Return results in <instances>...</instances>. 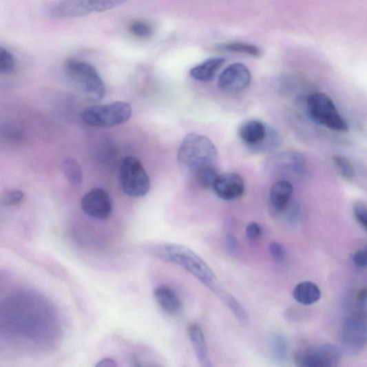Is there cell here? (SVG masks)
Listing matches in <instances>:
<instances>
[{"label":"cell","instance_id":"cell-1","mask_svg":"<svg viewBox=\"0 0 367 367\" xmlns=\"http://www.w3.org/2000/svg\"><path fill=\"white\" fill-rule=\"evenodd\" d=\"M218 160L214 143L206 136L196 133L185 137L178 153L180 168L204 188L212 187L218 176Z\"/></svg>","mask_w":367,"mask_h":367},{"label":"cell","instance_id":"cell-2","mask_svg":"<svg viewBox=\"0 0 367 367\" xmlns=\"http://www.w3.org/2000/svg\"><path fill=\"white\" fill-rule=\"evenodd\" d=\"M159 257L195 276L218 297L225 290L215 273L196 253L179 244H166L156 251Z\"/></svg>","mask_w":367,"mask_h":367},{"label":"cell","instance_id":"cell-3","mask_svg":"<svg viewBox=\"0 0 367 367\" xmlns=\"http://www.w3.org/2000/svg\"><path fill=\"white\" fill-rule=\"evenodd\" d=\"M11 324L14 328L27 336L38 334L46 326L48 310L39 300L34 298H15L9 304L8 309Z\"/></svg>","mask_w":367,"mask_h":367},{"label":"cell","instance_id":"cell-4","mask_svg":"<svg viewBox=\"0 0 367 367\" xmlns=\"http://www.w3.org/2000/svg\"><path fill=\"white\" fill-rule=\"evenodd\" d=\"M65 69L67 76L87 99L98 102L103 98L106 94L105 85L92 64L78 59H68Z\"/></svg>","mask_w":367,"mask_h":367},{"label":"cell","instance_id":"cell-5","mask_svg":"<svg viewBox=\"0 0 367 367\" xmlns=\"http://www.w3.org/2000/svg\"><path fill=\"white\" fill-rule=\"evenodd\" d=\"M132 115V109L129 103L116 101L87 108L81 117L85 124L91 127H112L126 123Z\"/></svg>","mask_w":367,"mask_h":367},{"label":"cell","instance_id":"cell-6","mask_svg":"<svg viewBox=\"0 0 367 367\" xmlns=\"http://www.w3.org/2000/svg\"><path fill=\"white\" fill-rule=\"evenodd\" d=\"M308 116L316 124L339 132L348 131L346 120L338 111L334 101L324 93L310 96L306 102Z\"/></svg>","mask_w":367,"mask_h":367},{"label":"cell","instance_id":"cell-7","mask_svg":"<svg viewBox=\"0 0 367 367\" xmlns=\"http://www.w3.org/2000/svg\"><path fill=\"white\" fill-rule=\"evenodd\" d=\"M122 190L132 198H143L150 189V179L141 162L136 157L127 156L120 166Z\"/></svg>","mask_w":367,"mask_h":367},{"label":"cell","instance_id":"cell-8","mask_svg":"<svg viewBox=\"0 0 367 367\" xmlns=\"http://www.w3.org/2000/svg\"><path fill=\"white\" fill-rule=\"evenodd\" d=\"M127 0H61L52 9L57 19L81 17L93 12L107 11L125 4Z\"/></svg>","mask_w":367,"mask_h":367},{"label":"cell","instance_id":"cell-9","mask_svg":"<svg viewBox=\"0 0 367 367\" xmlns=\"http://www.w3.org/2000/svg\"><path fill=\"white\" fill-rule=\"evenodd\" d=\"M342 353L335 344H324L296 353L295 363L301 367H337L341 364Z\"/></svg>","mask_w":367,"mask_h":367},{"label":"cell","instance_id":"cell-10","mask_svg":"<svg viewBox=\"0 0 367 367\" xmlns=\"http://www.w3.org/2000/svg\"><path fill=\"white\" fill-rule=\"evenodd\" d=\"M342 344L348 355L357 356L364 350L367 339L365 320L359 316L346 318L341 332Z\"/></svg>","mask_w":367,"mask_h":367},{"label":"cell","instance_id":"cell-11","mask_svg":"<svg viewBox=\"0 0 367 367\" xmlns=\"http://www.w3.org/2000/svg\"><path fill=\"white\" fill-rule=\"evenodd\" d=\"M251 82V74L247 65L236 63L220 74L218 85L224 92L235 94L246 90Z\"/></svg>","mask_w":367,"mask_h":367},{"label":"cell","instance_id":"cell-12","mask_svg":"<svg viewBox=\"0 0 367 367\" xmlns=\"http://www.w3.org/2000/svg\"><path fill=\"white\" fill-rule=\"evenodd\" d=\"M85 214L98 220H106L113 211L112 199L107 191L95 188L85 195L81 202Z\"/></svg>","mask_w":367,"mask_h":367},{"label":"cell","instance_id":"cell-13","mask_svg":"<svg viewBox=\"0 0 367 367\" xmlns=\"http://www.w3.org/2000/svg\"><path fill=\"white\" fill-rule=\"evenodd\" d=\"M216 196L223 200L231 201L240 198L244 191V182L235 172L218 174L212 186Z\"/></svg>","mask_w":367,"mask_h":367},{"label":"cell","instance_id":"cell-14","mask_svg":"<svg viewBox=\"0 0 367 367\" xmlns=\"http://www.w3.org/2000/svg\"><path fill=\"white\" fill-rule=\"evenodd\" d=\"M268 131L269 126L263 122L251 120L240 127L239 136L244 144L260 148L265 142Z\"/></svg>","mask_w":367,"mask_h":367},{"label":"cell","instance_id":"cell-15","mask_svg":"<svg viewBox=\"0 0 367 367\" xmlns=\"http://www.w3.org/2000/svg\"><path fill=\"white\" fill-rule=\"evenodd\" d=\"M272 163L276 170L294 173L301 176L306 168L304 156L300 152L286 151L273 157Z\"/></svg>","mask_w":367,"mask_h":367},{"label":"cell","instance_id":"cell-16","mask_svg":"<svg viewBox=\"0 0 367 367\" xmlns=\"http://www.w3.org/2000/svg\"><path fill=\"white\" fill-rule=\"evenodd\" d=\"M154 295L156 303L169 315H178L181 311L182 304L179 296L170 287L165 285L157 287Z\"/></svg>","mask_w":367,"mask_h":367},{"label":"cell","instance_id":"cell-17","mask_svg":"<svg viewBox=\"0 0 367 367\" xmlns=\"http://www.w3.org/2000/svg\"><path fill=\"white\" fill-rule=\"evenodd\" d=\"M188 335L201 366H213L202 328L197 324L190 325L188 328Z\"/></svg>","mask_w":367,"mask_h":367},{"label":"cell","instance_id":"cell-18","mask_svg":"<svg viewBox=\"0 0 367 367\" xmlns=\"http://www.w3.org/2000/svg\"><path fill=\"white\" fill-rule=\"evenodd\" d=\"M293 187L287 180H280L273 185L270 190V200L273 208L283 212L291 202Z\"/></svg>","mask_w":367,"mask_h":367},{"label":"cell","instance_id":"cell-19","mask_svg":"<svg viewBox=\"0 0 367 367\" xmlns=\"http://www.w3.org/2000/svg\"><path fill=\"white\" fill-rule=\"evenodd\" d=\"M225 60L221 58L208 59L191 69L190 76L195 80L202 82L211 81L216 77Z\"/></svg>","mask_w":367,"mask_h":367},{"label":"cell","instance_id":"cell-20","mask_svg":"<svg viewBox=\"0 0 367 367\" xmlns=\"http://www.w3.org/2000/svg\"><path fill=\"white\" fill-rule=\"evenodd\" d=\"M293 296L297 302L304 306H310L320 300L322 293L316 284L304 282L295 287Z\"/></svg>","mask_w":367,"mask_h":367},{"label":"cell","instance_id":"cell-21","mask_svg":"<svg viewBox=\"0 0 367 367\" xmlns=\"http://www.w3.org/2000/svg\"><path fill=\"white\" fill-rule=\"evenodd\" d=\"M270 355L277 365H285L289 360V344L286 337L281 333L273 334L270 339Z\"/></svg>","mask_w":367,"mask_h":367},{"label":"cell","instance_id":"cell-22","mask_svg":"<svg viewBox=\"0 0 367 367\" xmlns=\"http://www.w3.org/2000/svg\"><path fill=\"white\" fill-rule=\"evenodd\" d=\"M216 49L229 54L248 55L258 58L261 56V50L256 45L244 43H227L218 45Z\"/></svg>","mask_w":367,"mask_h":367},{"label":"cell","instance_id":"cell-23","mask_svg":"<svg viewBox=\"0 0 367 367\" xmlns=\"http://www.w3.org/2000/svg\"><path fill=\"white\" fill-rule=\"evenodd\" d=\"M63 171L67 180L74 185H80L83 181V172L78 162L74 158H67L63 162Z\"/></svg>","mask_w":367,"mask_h":367},{"label":"cell","instance_id":"cell-24","mask_svg":"<svg viewBox=\"0 0 367 367\" xmlns=\"http://www.w3.org/2000/svg\"><path fill=\"white\" fill-rule=\"evenodd\" d=\"M335 165L340 173L341 176L346 180H352L355 176V170L346 157L340 155H335L333 157Z\"/></svg>","mask_w":367,"mask_h":367},{"label":"cell","instance_id":"cell-25","mask_svg":"<svg viewBox=\"0 0 367 367\" xmlns=\"http://www.w3.org/2000/svg\"><path fill=\"white\" fill-rule=\"evenodd\" d=\"M15 62L11 52L0 47V76L9 74L13 72Z\"/></svg>","mask_w":367,"mask_h":367},{"label":"cell","instance_id":"cell-26","mask_svg":"<svg viewBox=\"0 0 367 367\" xmlns=\"http://www.w3.org/2000/svg\"><path fill=\"white\" fill-rule=\"evenodd\" d=\"M25 198V194L21 190H9L0 197V204L5 207L16 206L22 203Z\"/></svg>","mask_w":367,"mask_h":367},{"label":"cell","instance_id":"cell-27","mask_svg":"<svg viewBox=\"0 0 367 367\" xmlns=\"http://www.w3.org/2000/svg\"><path fill=\"white\" fill-rule=\"evenodd\" d=\"M131 32L139 39H148L152 34V28L147 22L136 21L129 25Z\"/></svg>","mask_w":367,"mask_h":367},{"label":"cell","instance_id":"cell-28","mask_svg":"<svg viewBox=\"0 0 367 367\" xmlns=\"http://www.w3.org/2000/svg\"><path fill=\"white\" fill-rule=\"evenodd\" d=\"M284 211L286 212V219L289 224L292 226L298 224L302 213L301 207L298 202H290Z\"/></svg>","mask_w":367,"mask_h":367},{"label":"cell","instance_id":"cell-29","mask_svg":"<svg viewBox=\"0 0 367 367\" xmlns=\"http://www.w3.org/2000/svg\"><path fill=\"white\" fill-rule=\"evenodd\" d=\"M353 213L355 219L364 230L367 225V211L365 203L361 201H356L353 204Z\"/></svg>","mask_w":367,"mask_h":367},{"label":"cell","instance_id":"cell-30","mask_svg":"<svg viewBox=\"0 0 367 367\" xmlns=\"http://www.w3.org/2000/svg\"><path fill=\"white\" fill-rule=\"evenodd\" d=\"M269 252L277 265L282 266L285 263V250L281 244L273 242L269 246Z\"/></svg>","mask_w":367,"mask_h":367},{"label":"cell","instance_id":"cell-31","mask_svg":"<svg viewBox=\"0 0 367 367\" xmlns=\"http://www.w3.org/2000/svg\"><path fill=\"white\" fill-rule=\"evenodd\" d=\"M262 235V229L259 224L255 222L249 223L247 228V236L251 241L260 239Z\"/></svg>","mask_w":367,"mask_h":367},{"label":"cell","instance_id":"cell-32","mask_svg":"<svg viewBox=\"0 0 367 367\" xmlns=\"http://www.w3.org/2000/svg\"><path fill=\"white\" fill-rule=\"evenodd\" d=\"M366 259L367 256L366 250L356 252L352 258L354 265L359 269H365L366 267Z\"/></svg>","mask_w":367,"mask_h":367},{"label":"cell","instance_id":"cell-33","mask_svg":"<svg viewBox=\"0 0 367 367\" xmlns=\"http://www.w3.org/2000/svg\"><path fill=\"white\" fill-rule=\"evenodd\" d=\"M226 246L229 253L235 255L239 249V244L238 240L234 234L232 233H228L226 235Z\"/></svg>","mask_w":367,"mask_h":367},{"label":"cell","instance_id":"cell-34","mask_svg":"<svg viewBox=\"0 0 367 367\" xmlns=\"http://www.w3.org/2000/svg\"><path fill=\"white\" fill-rule=\"evenodd\" d=\"M357 306L362 315L365 317L366 314V291L365 289L361 290L357 295Z\"/></svg>","mask_w":367,"mask_h":367},{"label":"cell","instance_id":"cell-35","mask_svg":"<svg viewBox=\"0 0 367 367\" xmlns=\"http://www.w3.org/2000/svg\"><path fill=\"white\" fill-rule=\"evenodd\" d=\"M117 366L116 361L111 358L103 359L96 364L97 367H116Z\"/></svg>","mask_w":367,"mask_h":367}]
</instances>
